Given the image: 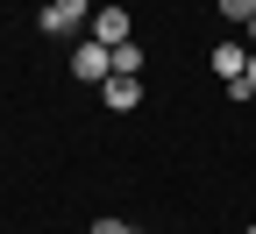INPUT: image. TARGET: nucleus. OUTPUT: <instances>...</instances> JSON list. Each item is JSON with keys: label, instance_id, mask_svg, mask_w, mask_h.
<instances>
[{"label": "nucleus", "instance_id": "nucleus-1", "mask_svg": "<svg viewBox=\"0 0 256 234\" xmlns=\"http://www.w3.org/2000/svg\"><path fill=\"white\" fill-rule=\"evenodd\" d=\"M72 78H78V85H107V78H114V50L86 36V43L72 50Z\"/></svg>", "mask_w": 256, "mask_h": 234}, {"label": "nucleus", "instance_id": "nucleus-2", "mask_svg": "<svg viewBox=\"0 0 256 234\" xmlns=\"http://www.w3.org/2000/svg\"><path fill=\"white\" fill-rule=\"evenodd\" d=\"M92 7H100V0H50L43 7V36H78L92 21Z\"/></svg>", "mask_w": 256, "mask_h": 234}, {"label": "nucleus", "instance_id": "nucleus-3", "mask_svg": "<svg viewBox=\"0 0 256 234\" xmlns=\"http://www.w3.org/2000/svg\"><path fill=\"white\" fill-rule=\"evenodd\" d=\"M92 43H107V50H121L128 43V7H114V0H107V7H92Z\"/></svg>", "mask_w": 256, "mask_h": 234}, {"label": "nucleus", "instance_id": "nucleus-4", "mask_svg": "<svg viewBox=\"0 0 256 234\" xmlns=\"http://www.w3.org/2000/svg\"><path fill=\"white\" fill-rule=\"evenodd\" d=\"M242 71H249V43H214V78L235 85Z\"/></svg>", "mask_w": 256, "mask_h": 234}, {"label": "nucleus", "instance_id": "nucleus-5", "mask_svg": "<svg viewBox=\"0 0 256 234\" xmlns=\"http://www.w3.org/2000/svg\"><path fill=\"white\" fill-rule=\"evenodd\" d=\"M100 99H107L114 114H128V107H136V99H142V78H121V71H114V78L100 85Z\"/></svg>", "mask_w": 256, "mask_h": 234}, {"label": "nucleus", "instance_id": "nucleus-6", "mask_svg": "<svg viewBox=\"0 0 256 234\" xmlns=\"http://www.w3.org/2000/svg\"><path fill=\"white\" fill-rule=\"evenodd\" d=\"M114 71H121V78H136V71H142V50H136V43H121V50H114Z\"/></svg>", "mask_w": 256, "mask_h": 234}, {"label": "nucleus", "instance_id": "nucleus-7", "mask_svg": "<svg viewBox=\"0 0 256 234\" xmlns=\"http://www.w3.org/2000/svg\"><path fill=\"white\" fill-rule=\"evenodd\" d=\"M228 92H235V99H256V50H249V71H242V78H235Z\"/></svg>", "mask_w": 256, "mask_h": 234}, {"label": "nucleus", "instance_id": "nucleus-8", "mask_svg": "<svg viewBox=\"0 0 256 234\" xmlns=\"http://www.w3.org/2000/svg\"><path fill=\"white\" fill-rule=\"evenodd\" d=\"M214 7L228 14V21H249V14H256V0H214Z\"/></svg>", "mask_w": 256, "mask_h": 234}, {"label": "nucleus", "instance_id": "nucleus-9", "mask_svg": "<svg viewBox=\"0 0 256 234\" xmlns=\"http://www.w3.org/2000/svg\"><path fill=\"white\" fill-rule=\"evenodd\" d=\"M86 234H136V227H128V220H114V213H100V220H92Z\"/></svg>", "mask_w": 256, "mask_h": 234}, {"label": "nucleus", "instance_id": "nucleus-10", "mask_svg": "<svg viewBox=\"0 0 256 234\" xmlns=\"http://www.w3.org/2000/svg\"><path fill=\"white\" fill-rule=\"evenodd\" d=\"M242 36H249V50H256V14H249V21H242Z\"/></svg>", "mask_w": 256, "mask_h": 234}, {"label": "nucleus", "instance_id": "nucleus-11", "mask_svg": "<svg viewBox=\"0 0 256 234\" xmlns=\"http://www.w3.org/2000/svg\"><path fill=\"white\" fill-rule=\"evenodd\" d=\"M242 234H256V227H242Z\"/></svg>", "mask_w": 256, "mask_h": 234}]
</instances>
